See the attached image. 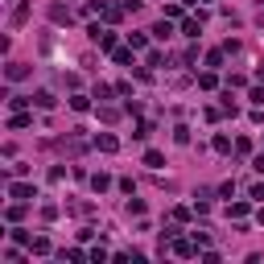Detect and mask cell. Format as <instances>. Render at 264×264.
Wrapping results in <instances>:
<instances>
[{
    "label": "cell",
    "instance_id": "cell-20",
    "mask_svg": "<svg viewBox=\"0 0 264 264\" xmlns=\"http://www.w3.org/2000/svg\"><path fill=\"white\" fill-rule=\"evenodd\" d=\"M252 165H256V174H264V157H256V161H252Z\"/></svg>",
    "mask_w": 264,
    "mask_h": 264
},
{
    "label": "cell",
    "instance_id": "cell-18",
    "mask_svg": "<svg viewBox=\"0 0 264 264\" xmlns=\"http://www.w3.org/2000/svg\"><path fill=\"white\" fill-rule=\"evenodd\" d=\"M71 108L75 112H87V95H71Z\"/></svg>",
    "mask_w": 264,
    "mask_h": 264
},
{
    "label": "cell",
    "instance_id": "cell-1",
    "mask_svg": "<svg viewBox=\"0 0 264 264\" xmlns=\"http://www.w3.org/2000/svg\"><path fill=\"white\" fill-rule=\"evenodd\" d=\"M8 194H13V198H21V202H29V198H38V190L29 186V182H13V186H8Z\"/></svg>",
    "mask_w": 264,
    "mask_h": 264
},
{
    "label": "cell",
    "instance_id": "cell-14",
    "mask_svg": "<svg viewBox=\"0 0 264 264\" xmlns=\"http://www.w3.org/2000/svg\"><path fill=\"white\" fill-rule=\"evenodd\" d=\"M174 252H178V256H194V244H190V239H178Z\"/></svg>",
    "mask_w": 264,
    "mask_h": 264
},
{
    "label": "cell",
    "instance_id": "cell-17",
    "mask_svg": "<svg viewBox=\"0 0 264 264\" xmlns=\"http://www.w3.org/2000/svg\"><path fill=\"white\" fill-rule=\"evenodd\" d=\"M95 99H99V103H103V99H112V87H108V83H99V87H95Z\"/></svg>",
    "mask_w": 264,
    "mask_h": 264
},
{
    "label": "cell",
    "instance_id": "cell-3",
    "mask_svg": "<svg viewBox=\"0 0 264 264\" xmlns=\"http://www.w3.org/2000/svg\"><path fill=\"white\" fill-rule=\"evenodd\" d=\"M50 21H54V25H71V8H66V4H54V8H50Z\"/></svg>",
    "mask_w": 264,
    "mask_h": 264
},
{
    "label": "cell",
    "instance_id": "cell-12",
    "mask_svg": "<svg viewBox=\"0 0 264 264\" xmlns=\"http://www.w3.org/2000/svg\"><path fill=\"white\" fill-rule=\"evenodd\" d=\"M161 161H165V157H161V153H157V149H149V153H145V165H153V169H161Z\"/></svg>",
    "mask_w": 264,
    "mask_h": 264
},
{
    "label": "cell",
    "instance_id": "cell-10",
    "mask_svg": "<svg viewBox=\"0 0 264 264\" xmlns=\"http://www.w3.org/2000/svg\"><path fill=\"white\" fill-rule=\"evenodd\" d=\"M29 103H33V95H13V99H8V108L21 112V108H29Z\"/></svg>",
    "mask_w": 264,
    "mask_h": 264
},
{
    "label": "cell",
    "instance_id": "cell-7",
    "mask_svg": "<svg viewBox=\"0 0 264 264\" xmlns=\"http://www.w3.org/2000/svg\"><path fill=\"white\" fill-rule=\"evenodd\" d=\"M29 252H38V256H45V252H50V239H45V235H38V239H29Z\"/></svg>",
    "mask_w": 264,
    "mask_h": 264
},
{
    "label": "cell",
    "instance_id": "cell-11",
    "mask_svg": "<svg viewBox=\"0 0 264 264\" xmlns=\"http://www.w3.org/2000/svg\"><path fill=\"white\" fill-rule=\"evenodd\" d=\"M215 153H231V136H223V132L215 136Z\"/></svg>",
    "mask_w": 264,
    "mask_h": 264
},
{
    "label": "cell",
    "instance_id": "cell-22",
    "mask_svg": "<svg viewBox=\"0 0 264 264\" xmlns=\"http://www.w3.org/2000/svg\"><path fill=\"white\" fill-rule=\"evenodd\" d=\"M260 25H264V8H260Z\"/></svg>",
    "mask_w": 264,
    "mask_h": 264
},
{
    "label": "cell",
    "instance_id": "cell-6",
    "mask_svg": "<svg viewBox=\"0 0 264 264\" xmlns=\"http://www.w3.org/2000/svg\"><path fill=\"white\" fill-rule=\"evenodd\" d=\"M169 33H174V29H169V17H161V21H157V25H153V38H157V41H165Z\"/></svg>",
    "mask_w": 264,
    "mask_h": 264
},
{
    "label": "cell",
    "instance_id": "cell-19",
    "mask_svg": "<svg viewBox=\"0 0 264 264\" xmlns=\"http://www.w3.org/2000/svg\"><path fill=\"white\" fill-rule=\"evenodd\" d=\"M252 103H264V87H256V91H252Z\"/></svg>",
    "mask_w": 264,
    "mask_h": 264
},
{
    "label": "cell",
    "instance_id": "cell-2",
    "mask_svg": "<svg viewBox=\"0 0 264 264\" xmlns=\"http://www.w3.org/2000/svg\"><path fill=\"white\" fill-rule=\"evenodd\" d=\"M95 149H103V153H116V149H120V141H116L112 132H99V136H95Z\"/></svg>",
    "mask_w": 264,
    "mask_h": 264
},
{
    "label": "cell",
    "instance_id": "cell-13",
    "mask_svg": "<svg viewBox=\"0 0 264 264\" xmlns=\"http://www.w3.org/2000/svg\"><path fill=\"white\" fill-rule=\"evenodd\" d=\"M112 58H116L120 66H132V50H112Z\"/></svg>",
    "mask_w": 264,
    "mask_h": 264
},
{
    "label": "cell",
    "instance_id": "cell-16",
    "mask_svg": "<svg viewBox=\"0 0 264 264\" xmlns=\"http://www.w3.org/2000/svg\"><path fill=\"white\" fill-rule=\"evenodd\" d=\"M99 116L108 120V124H116V120H120V112H116V108H99Z\"/></svg>",
    "mask_w": 264,
    "mask_h": 264
},
{
    "label": "cell",
    "instance_id": "cell-5",
    "mask_svg": "<svg viewBox=\"0 0 264 264\" xmlns=\"http://www.w3.org/2000/svg\"><path fill=\"white\" fill-rule=\"evenodd\" d=\"M4 75L17 83V78H25V75H29V66H25V62H8V71H4Z\"/></svg>",
    "mask_w": 264,
    "mask_h": 264
},
{
    "label": "cell",
    "instance_id": "cell-4",
    "mask_svg": "<svg viewBox=\"0 0 264 264\" xmlns=\"http://www.w3.org/2000/svg\"><path fill=\"white\" fill-rule=\"evenodd\" d=\"M182 33H186V38H198V33H202V17H198V21H194V17L182 21Z\"/></svg>",
    "mask_w": 264,
    "mask_h": 264
},
{
    "label": "cell",
    "instance_id": "cell-21",
    "mask_svg": "<svg viewBox=\"0 0 264 264\" xmlns=\"http://www.w3.org/2000/svg\"><path fill=\"white\" fill-rule=\"evenodd\" d=\"M256 75H260V78H264V62H260V71H256Z\"/></svg>",
    "mask_w": 264,
    "mask_h": 264
},
{
    "label": "cell",
    "instance_id": "cell-9",
    "mask_svg": "<svg viewBox=\"0 0 264 264\" xmlns=\"http://www.w3.org/2000/svg\"><path fill=\"white\" fill-rule=\"evenodd\" d=\"M29 124H33V116H25V112H17V116L8 120V128H29Z\"/></svg>",
    "mask_w": 264,
    "mask_h": 264
},
{
    "label": "cell",
    "instance_id": "cell-8",
    "mask_svg": "<svg viewBox=\"0 0 264 264\" xmlns=\"http://www.w3.org/2000/svg\"><path fill=\"white\" fill-rule=\"evenodd\" d=\"M33 103H38V108H54V95L50 91H33Z\"/></svg>",
    "mask_w": 264,
    "mask_h": 264
},
{
    "label": "cell",
    "instance_id": "cell-15",
    "mask_svg": "<svg viewBox=\"0 0 264 264\" xmlns=\"http://www.w3.org/2000/svg\"><path fill=\"white\" fill-rule=\"evenodd\" d=\"M91 186H95V190H108L112 178H108V174H95V178H91Z\"/></svg>",
    "mask_w": 264,
    "mask_h": 264
}]
</instances>
